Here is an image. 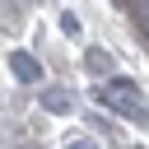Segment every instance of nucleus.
<instances>
[{
  "label": "nucleus",
  "mask_w": 149,
  "mask_h": 149,
  "mask_svg": "<svg viewBox=\"0 0 149 149\" xmlns=\"http://www.w3.org/2000/svg\"><path fill=\"white\" fill-rule=\"evenodd\" d=\"M98 98H102V107H112V112L130 116L135 126H149V102H144V93H140V84H135V79L112 74V79H107V88H102Z\"/></svg>",
  "instance_id": "nucleus-1"
},
{
  "label": "nucleus",
  "mask_w": 149,
  "mask_h": 149,
  "mask_svg": "<svg viewBox=\"0 0 149 149\" xmlns=\"http://www.w3.org/2000/svg\"><path fill=\"white\" fill-rule=\"evenodd\" d=\"M9 70H14L23 84H37V79H42V65H37L28 51H14V56H9Z\"/></svg>",
  "instance_id": "nucleus-2"
},
{
  "label": "nucleus",
  "mask_w": 149,
  "mask_h": 149,
  "mask_svg": "<svg viewBox=\"0 0 149 149\" xmlns=\"http://www.w3.org/2000/svg\"><path fill=\"white\" fill-rule=\"evenodd\" d=\"M84 65H88V74H107V79H112V56H107L102 47H88V51H84Z\"/></svg>",
  "instance_id": "nucleus-3"
},
{
  "label": "nucleus",
  "mask_w": 149,
  "mask_h": 149,
  "mask_svg": "<svg viewBox=\"0 0 149 149\" xmlns=\"http://www.w3.org/2000/svg\"><path fill=\"white\" fill-rule=\"evenodd\" d=\"M42 107L56 112V116H65V112H70V93H65V88H47V93H42Z\"/></svg>",
  "instance_id": "nucleus-4"
},
{
  "label": "nucleus",
  "mask_w": 149,
  "mask_h": 149,
  "mask_svg": "<svg viewBox=\"0 0 149 149\" xmlns=\"http://www.w3.org/2000/svg\"><path fill=\"white\" fill-rule=\"evenodd\" d=\"M61 28H65V33L74 37V33H79V19H74V14H61Z\"/></svg>",
  "instance_id": "nucleus-5"
},
{
  "label": "nucleus",
  "mask_w": 149,
  "mask_h": 149,
  "mask_svg": "<svg viewBox=\"0 0 149 149\" xmlns=\"http://www.w3.org/2000/svg\"><path fill=\"white\" fill-rule=\"evenodd\" d=\"M65 149H98V140H70Z\"/></svg>",
  "instance_id": "nucleus-6"
},
{
  "label": "nucleus",
  "mask_w": 149,
  "mask_h": 149,
  "mask_svg": "<svg viewBox=\"0 0 149 149\" xmlns=\"http://www.w3.org/2000/svg\"><path fill=\"white\" fill-rule=\"evenodd\" d=\"M135 5H140V14H144V19H149V0H135Z\"/></svg>",
  "instance_id": "nucleus-7"
}]
</instances>
